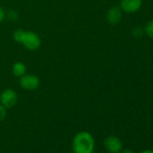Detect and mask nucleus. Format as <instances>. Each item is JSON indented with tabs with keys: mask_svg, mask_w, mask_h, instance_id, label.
I'll return each instance as SVG.
<instances>
[{
	"mask_svg": "<svg viewBox=\"0 0 153 153\" xmlns=\"http://www.w3.org/2000/svg\"><path fill=\"white\" fill-rule=\"evenodd\" d=\"M7 117V108L0 104V123H2Z\"/></svg>",
	"mask_w": 153,
	"mask_h": 153,
	"instance_id": "11",
	"label": "nucleus"
},
{
	"mask_svg": "<svg viewBox=\"0 0 153 153\" xmlns=\"http://www.w3.org/2000/svg\"><path fill=\"white\" fill-rule=\"evenodd\" d=\"M144 31V30H143ZM142 29L140 28V27H135L133 30H132V34L134 35V37H140V35L142 34Z\"/></svg>",
	"mask_w": 153,
	"mask_h": 153,
	"instance_id": "12",
	"label": "nucleus"
},
{
	"mask_svg": "<svg viewBox=\"0 0 153 153\" xmlns=\"http://www.w3.org/2000/svg\"><path fill=\"white\" fill-rule=\"evenodd\" d=\"M18 101L17 93L11 88H7L2 92L0 95V104H1L5 108H12L16 106Z\"/></svg>",
	"mask_w": 153,
	"mask_h": 153,
	"instance_id": "3",
	"label": "nucleus"
},
{
	"mask_svg": "<svg viewBox=\"0 0 153 153\" xmlns=\"http://www.w3.org/2000/svg\"><path fill=\"white\" fill-rule=\"evenodd\" d=\"M6 16H7V14H6L5 10H4V8L0 7V23H2L4 21Z\"/></svg>",
	"mask_w": 153,
	"mask_h": 153,
	"instance_id": "13",
	"label": "nucleus"
},
{
	"mask_svg": "<svg viewBox=\"0 0 153 153\" xmlns=\"http://www.w3.org/2000/svg\"><path fill=\"white\" fill-rule=\"evenodd\" d=\"M105 149L110 153H120L123 150V142L117 136L110 135L104 140Z\"/></svg>",
	"mask_w": 153,
	"mask_h": 153,
	"instance_id": "5",
	"label": "nucleus"
},
{
	"mask_svg": "<svg viewBox=\"0 0 153 153\" xmlns=\"http://www.w3.org/2000/svg\"><path fill=\"white\" fill-rule=\"evenodd\" d=\"M142 0H121L120 7L127 14H133L140 9Z\"/></svg>",
	"mask_w": 153,
	"mask_h": 153,
	"instance_id": "6",
	"label": "nucleus"
},
{
	"mask_svg": "<svg viewBox=\"0 0 153 153\" xmlns=\"http://www.w3.org/2000/svg\"><path fill=\"white\" fill-rule=\"evenodd\" d=\"M12 71L16 76L21 78V76H23L24 75L26 74V66L23 62H16L13 65Z\"/></svg>",
	"mask_w": 153,
	"mask_h": 153,
	"instance_id": "8",
	"label": "nucleus"
},
{
	"mask_svg": "<svg viewBox=\"0 0 153 153\" xmlns=\"http://www.w3.org/2000/svg\"><path fill=\"white\" fill-rule=\"evenodd\" d=\"M14 40L23 44L29 51H36L41 47L42 41L39 35L33 32H26L22 29L16 30L13 34Z\"/></svg>",
	"mask_w": 153,
	"mask_h": 153,
	"instance_id": "2",
	"label": "nucleus"
},
{
	"mask_svg": "<svg viewBox=\"0 0 153 153\" xmlns=\"http://www.w3.org/2000/svg\"><path fill=\"white\" fill-rule=\"evenodd\" d=\"M19 83H20V86L22 88L28 90V91H33V90H35L39 88L40 79L35 75L25 74L20 78Z\"/></svg>",
	"mask_w": 153,
	"mask_h": 153,
	"instance_id": "4",
	"label": "nucleus"
},
{
	"mask_svg": "<svg viewBox=\"0 0 153 153\" xmlns=\"http://www.w3.org/2000/svg\"><path fill=\"white\" fill-rule=\"evenodd\" d=\"M144 32L146 33V34L149 38L153 39V20H150L146 24L145 28H144Z\"/></svg>",
	"mask_w": 153,
	"mask_h": 153,
	"instance_id": "9",
	"label": "nucleus"
},
{
	"mask_svg": "<svg viewBox=\"0 0 153 153\" xmlns=\"http://www.w3.org/2000/svg\"><path fill=\"white\" fill-rule=\"evenodd\" d=\"M121 153H134V151H132L131 149H123L121 151Z\"/></svg>",
	"mask_w": 153,
	"mask_h": 153,
	"instance_id": "14",
	"label": "nucleus"
},
{
	"mask_svg": "<svg viewBox=\"0 0 153 153\" xmlns=\"http://www.w3.org/2000/svg\"><path fill=\"white\" fill-rule=\"evenodd\" d=\"M140 153H153V150H151V149H145V150H142Z\"/></svg>",
	"mask_w": 153,
	"mask_h": 153,
	"instance_id": "15",
	"label": "nucleus"
},
{
	"mask_svg": "<svg viewBox=\"0 0 153 153\" xmlns=\"http://www.w3.org/2000/svg\"><path fill=\"white\" fill-rule=\"evenodd\" d=\"M95 148V139L87 131L78 132L72 140V150L74 153H94Z\"/></svg>",
	"mask_w": 153,
	"mask_h": 153,
	"instance_id": "1",
	"label": "nucleus"
},
{
	"mask_svg": "<svg viewBox=\"0 0 153 153\" xmlns=\"http://www.w3.org/2000/svg\"><path fill=\"white\" fill-rule=\"evenodd\" d=\"M7 18L10 20V21H16L17 18H18V14L16 11L15 10H10L8 13H7Z\"/></svg>",
	"mask_w": 153,
	"mask_h": 153,
	"instance_id": "10",
	"label": "nucleus"
},
{
	"mask_svg": "<svg viewBox=\"0 0 153 153\" xmlns=\"http://www.w3.org/2000/svg\"><path fill=\"white\" fill-rule=\"evenodd\" d=\"M123 17V13H122V9L120 7H111L108 12H107V16H106V19L107 22L112 25H118Z\"/></svg>",
	"mask_w": 153,
	"mask_h": 153,
	"instance_id": "7",
	"label": "nucleus"
}]
</instances>
